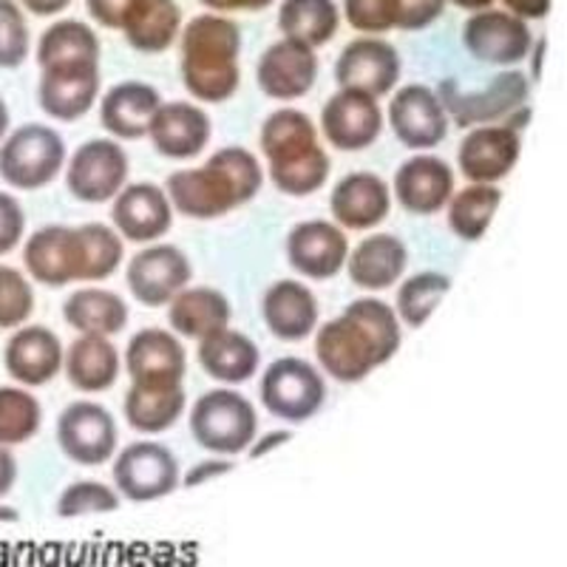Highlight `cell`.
Here are the masks:
<instances>
[{"label": "cell", "mask_w": 567, "mask_h": 567, "mask_svg": "<svg viewBox=\"0 0 567 567\" xmlns=\"http://www.w3.org/2000/svg\"><path fill=\"white\" fill-rule=\"evenodd\" d=\"M403 332L394 307L381 298H358L343 316L321 323L316 336V358L329 378L361 383L398 354Z\"/></svg>", "instance_id": "cell-1"}, {"label": "cell", "mask_w": 567, "mask_h": 567, "mask_svg": "<svg viewBox=\"0 0 567 567\" xmlns=\"http://www.w3.org/2000/svg\"><path fill=\"white\" fill-rule=\"evenodd\" d=\"M265 185V171L247 148H221L202 168L176 171L168 176L165 194L174 210L187 219H221L236 207L256 199Z\"/></svg>", "instance_id": "cell-2"}, {"label": "cell", "mask_w": 567, "mask_h": 567, "mask_svg": "<svg viewBox=\"0 0 567 567\" xmlns=\"http://www.w3.org/2000/svg\"><path fill=\"white\" fill-rule=\"evenodd\" d=\"M261 154L270 165L272 185L287 196H312L329 179L332 162L318 142L310 116L296 109L272 111L261 125Z\"/></svg>", "instance_id": "cell-3"}, {"label": "cell", "mask_w": 567, "mask_h": 567, "mask_svg": "<svg viewBox=\"0 0 567 567\" xmlns=\"http://www.w3.org/2000/svg\"><path fill=\"white\" fill-rule=\"evenodd\" d=\"M241 32L221 14H199L182 32V80L202 103H225L236 94Z\"/></svg>", "instance_id": "cell-4"}, {"label": "cell", "mask_w": 567, "mask_h": 567, "mask_svg": "<svg viewBox=\"0 0 567 567\" xmlns=\"http://www.w3.org/2000/svg\"><path fill=\"white\" fill-rule=\"evenodd\" d=\"M258 429V414L250 400L236 389H210L190 409V432L210 454L247 452Z\"/></svg>", "instance_id": "cell-5"}, {"label": "cell", "mask_w": 567, "mask_h": 567, "mask_svg": "<svg viewBox=\"0 0 567 567\" xmlns=\"http://www.w3.org/2000/svg\"><path fill=\"white\" fill-rule=\"evenodd\" d=\"M65 165V142L49 125L29 123L0 142V179L18 190H40Z\"/></svg>", "instance_id": "cell-6"}, {"label": "cell", "mask_w": 567, "mask_h": 567, "mask_svg": "<svg viewBox=\"0 0 567 567\" xmlns=\"http://www.w3.org/2000/svg\"><path fill=\"white\" fill-rule=\"evenodd\" d=\"M258 394L270 414L287 423H303L323 409L327 383L312 363L301 358H278L267 367Z\"/></svg>", "instance_id": "cell-7"}, {"label": "cell", "mask_w": 567, "mask_h": 567, "mask_svg": "<svg viewBox=\"0 0 567 567\" xmlns=\"http://www.w3.org/2000/svg\"><path fill=\"white\" fill-rule=\"evenodd\" d=\"M179 463L168 445L154 440L125 445L114 460V485L131 503H156L179 488Z\"/></svg>", "instance_id": "cell-8"}, {"label": "cell", "mask_w": 567, "mask_h": 567, "mask_svg": "<svg viewBox=\"0 0 567 567\" xmlns=\"http://www.w3.org/2000/svg\"><path fill=\"white\" fill-rule=\"evenodd\" d=\"M528 97L530 80L516 69L499 71L477 94H465V91H457L449 83L440 91L449 120H454V125L465 131L477 128V125L503 123L505 116L514 114L516 109L528 105Z\"/></svg>", "instance_id": "cell-9"}, {"label": "cell", "mask_w": 567, "mask_h": 567, "mask_svg": "<svg viewBox=\"0 0 567 567\" xmlns=\"http://www.w3.org/2000/svg\"><path fill=\"white\" fill-rule=\"evenodd\" d=\"M128 182V154L116 140L83 142L69 159L65 187L85 205H103L114 199Z\"/></svg>", "instance_id": "cell-10"}, {"label": "cell", "mask_w": 567, "mask_h": 567, "mask_svg": "<svg viewBox=\"0 0 567 567\" xmlns=\"http://www.w3.org/2000/svg\"><path fill=\"white\" fill-rule=\"evenodd\" d=\"M58 443L78 465H103L116 454L120 432L114 414L91 400H74L58 417Z\"/></svg>", "instance_id": "cell-11"}, {"label": "cell", "mask_w": 567, "mask_h": 567, "mask_svg": "<svg viewBox=\"0 0 567 567\" xmlns=\"http://www.w3.org/2000/svg\"><path fill=\"white\" fill-rule=\"evenodd\" d=\"M386 114L392 134L398 136L400 145L412 151L437 148L440 142L449 136V123H452L437 91L420 83L394 91Z\"/></svg>", "instance_id": "cell-12"}, {"label": "cell", "mask_w": 567, "mask_h": 567, "mask_svg": "<svg viewBox=\"0 0 567 567\" xmlns=\"http://www.w3.org/2000/svg\"><path fill=\"white\" fill-rule=\"evenodd\" d=\"M194 276L190 258L176 245H148L128 261V290L142 307H165Z\"/></svg>", "instance_id": "cell-13"}, {"label": "cell", "mask_w": 567, "mask_h": 567, "mask_svg": "<svg viewBox=\"0 0 567 567\" xmlns=\"http://www.w3.org/2000/svg\"><path fill=\"white\" fill-rule=\"evenodd\" d=\"M523 154V134L503 123L468 128L457 148V168L468 182L494 185L516 168Z\"/></svg>", "instance_id": "cell-14"}, {"label": "cell", "mask_w": 567, "mask_h": 567, "mask_svg": "<svg viewBox=\"0 0 567 567\" xmlns=\"http://www.w3.org/2000/svg\"><path fill=\"white\" fill-rule=\"evenodd\" d=\"M465 49L471 58L488 65H516L528 58L534 34L523 18L499 9H483L468 18L463 29Z\"/></svg>", "instance_id": "cell-15"}, {"label": "cell", "mask_w": 567, "mask_h": 567, "mask_svg": "<svg viewBox=\"0 0 567 567\" xmlns=\"http://www.w3.org/2000/svg\"><path fill=\"white\" fill-rule=\"evenodd\" d=\"M321 131L332 148L347 151V154L369 148L383 131L381 103L363 91L341 89L323 105Z\"/></svg>", "instance_id": "cell-16"}, {"label": "cell", "mask_w": 567, "mask_h": 567, "mask_svg": "<svg viewBox=\"0 0 567 567\" xmlns=\"http://www.w3.org/2000/svg\"><path fill=\"white\" fill-rule=\"evenodd\" d=\"M349 239L341 225L323 219L301 221L287 236V261L312 281H329L347 267Z\"/></svg>", "instance_id": "cell-17"}, {"label": "cell", "mask_w": 567, "mask_h": 567, "mask_svg": "<svg viewBox=\"0 0 567 567\" xmlns=\"http://www.w3.org/2000/svg\"><path fill=\"white\" fill-rule=\"evenodd\" d=\"M100 94V63H58L40 69L38 103L60 123H74L91 111Z\"/></svg>", "instance_id": "cell-18"}, {"label": "cell", "mask_w": 567, "mask_h": 567, "mask_svg": "<svg viewBox=\"0 0 567 567\" xmlns=\"http://www.w3.org/2000/svg\"><path fill=\"white\" fill-rule=\"evenodd\" d=\"M111 219L123 239L134 245H154L174 225V205L165 187L154 182H134L114 196Z\"/></svg>", "instance_id": "cell-19"}, {"label": "cell", "mask_w": 567, "mask_h": 567, "mask_svg": "<svg viewBox=\"0 0 567 567\" xmlns=\"http://www.w3.org/2000/svg\"><path fill=\"white\" fill-rule=\"evenodd\" d=\"M23 265H27L29 276L45 287L83 281L80 230L65 225H49L34 230L23 245Z\"/></svg>", "instance_id": "cell-20"}, {"label": "cell", "mask_w": 567, "mask_h": 567, "mask_svg": "<svg viewBox=\"0 0 567 567\" xmlns=\"http://www.w3.org/2000/svg\"><path fill=\"white\" fill-rule=\"evenodd\" d=\"M336 80L341 89L363 91L374 100L386 97L400 80L398 49L378 38L352 40L338 58Z\"/></svg>", "instance_id": "cell-21"}, {"label": "cell", "mask_w": 567, "mask_h": 567, "mask_svg": "<svg viewBox=\"0 0 567 567\" xmlns=\"http://www.w3.org/2000/svg\"><path fill=\"white\" fill-rule=\"evenodd\" d=\"M454 194V171L440 156L417 154L394 174V199L414 216H434L445 210Z\"/></svg>", "instance_id": "cell-22"}, {"label": "cell", "mask_w": 567, "mask_h": 567, "mask_svg": "<svg viewBox=\"0 0 567 567\" xmlns=\"http://www.w3.org/2000/svg\"><path fill=\"white\" fill-rule=\"evenodd\" d=\"M258 89L272 100H298L310 94L318 80L316 49L296 40H278L258 60Z\"/></svg>", "instance_id": "cell-23"}, {"label": "cell", "mask_w": 567, "mask_h": 567, "mask_svg": "<svg viewBox=\"0 0 567 567\" xmlns=\"http://www.w3.org/2000/svg\"><path fill=\"white\" fill-rule=\"evenodd\" d=\"M329 210L343 230H372L392 213V190L372 171H354L332 187Z\"/></svg>", "instance_id": "cell-24"}, {"label": "cell", "mask_w": 567, "mask_h": 567, "mask_svg": "<svg viewBox=\"0 0 567 567\" xmlns=\"http://www.w3.org/2000/svg\"><path fill=\"white\" fill-rule=\"evenodd\" d=\"M63 358L65 349L60 343L58 332H52L49 327H40V323L14 329V336L9 338L7 349H3L7 372L20 386L52 383L60 369H63Z\"/></svg>", "instance_id": "cell-25"}, {"label": "cell", "mask_w": 567, "mask_h": 567, "mask_svg": "<svg viewBox=\"0 0 567 567\" xmlns=\"http://www.w3.org/2000/svg\"><path fill=\"white\" fill-rule=\"evenodd\" d=\"M125 369L131 374V383L174 386L185 381V347L168 329H140L125 349Z\"/></svg>", "instance_id": "cell-26"}, {"label": "cell", "mask_w": 567, "mask_h": 567, "mask_svg": "<svg viewBox=\"0 0 567 567\" xmlns=\"http://www.w3.org/2000/svg\"><path fill=\"white\" fill-rule=\"evenodd\" d=\"M210 116L194 103H162L151 120L148 136L165 159H196L210 142Z\"/></svg>", "instance_id": "cell-27"}, {"label": "cell", "mask_w": 567, "mask_h": 567, "mask_svg": "<svg viewBox=\"0 0 567 567\" xmlns=\"http://www.w3.org/2000/svg\"><path fill=\"white\" fill-rule=\"evenodd\" d=\"M265 323L278 341L298 343L310 338L318 327V298L307 284L281 278L265 292L261 301Z\"/></svg>", "instance_id": "cell-28"}, {"label": "cell", "mask_w": 567, "mask_h": 567, "mask_svg": "<svg viewBox=\"0 0 567 567\" xmlns=\"http://www.w3.org/2000/svg\"><path fill=\"white\" fill-rule=\"evenodd\" d=\"M159 105L162 97L154 85L125 80L105 91L103 103H100V123L116 140H142V136H148L151 120Z\"/></svg>", "instance_id": "cell-29"}, {"label": "cell", "mask_w": 567, "mask_h": 567, "mask_svg": "<svg viewBox=\"0 0 567 567\" xmlns=\"http://www.w3.org/2000/svg\"><path fill=\"white\" fill-rule=\"evenodd\" d=\"M406 245L392 233H372L347 256L349 278L369 292L389 290L406 272Z\"/></svg>", "instance_id": "cell-30"}, {"label": "cell", "mask_w": 567, "mask_h": 567, "mask_svg": "<svg viewBox=\"0 0 567 567\" xmlns=\"http://www.w3.org/2000/svg\"><path fill=\"white\" fill-rule=\"evenodd\" d=\"M199 363L213 381L227 383V386H239L247 383L252 374L258 372V363H261V352H258L256 343L239 332V329L221 327L210 336L199 338Z\"/></svg>", "instance_id": "cell-31"}, {"label": "cell", "mask_w": 567, "mask_h": 567, "mask_svg": "<svg viewBox=\"0 0 567 567\" xmlns=\"http://www.w3.org/2000/svg\"><path fill=\"white\" fill-rule=\"evenodd\" d=\"M120 352L105 336H80L63 358L65 378L80 392H105L120 378Z\"/></svg>", "instance_id": "cell-32"}, {"label": "cell", "mask_w": 567, "mask_h": 567, "mask_svg": "<svg viewBox=\"0 0 567 567\" xmlns=\"http://www.w3.org/2000/svg\"><path fill=\"white\" fill-rule=\"evenodd\" d=\"M230 301L213 287H185L168 303L171 329L182 338H205L230 323Z\"/></svg>", "instance_id": "cell-33"}, {"label": "cell", "mask_w": 567, "mask_h": 567, "mask_svg": "<svg viewBox=\"0 0 567 567\" xmlns=\"http://www.w3.org/2000/svg\"><path fill=\"white\" fill-rule=\"evenodd\" d=\"M63 318L80 336H116L128 323V303L103 287H83L63 303Z\"/></svg>", "instance_id": "cell-34"}, {"label": "cell", "mask_w": 567, "mask_h": 567, "mask_svg": "<svg viewBox=\"0 0 567 567\" xmlns=\"http://www.w3.org/2000/svg\"><path fill=\"white\" fill-rule=\"evenodd\" d=\"M185 409V386H159V383H131L125 394V420L142 434L168 432Z\"/></svg>", "instance_id": "cell-35"}, {"label": "cell", "mask_w": 567, "mask_h": 567, "mask_svg": "<svg viewBox=\"0 0 567 567\" xmlns=\"http://www.w3.org/2000/svg\"><path fill=\"white\" fill-rule=\"evenodd\" d=\"M182 29V12L176 0H134L125 18V40L142 54H159L174 45Z\"/></svg>", "instance_id": "cell-36"}, {"label": "cell", "mask_w": 567, "mask_h": 567, "mask_svg": "<svg viewBox=\"0 0 567 567\" xmlns=\"http://www.w3.org/2000/svg\"><path fill=\"white\" fill-rule=\"evenodd\" d=\"M338 23H341V12L336 0H284L278 9V29L284 38L310 45V49H318L336 38Z\"/></svg>", "instance_id": "cell-37"}, {"label": "cell", "mask_w": 567, "mask_h": 567, "mask_svg": "<svg viewBox=\"0 0 567 567\" xmlns=\"http://www.w3.org/2000/svg\"><path fill=\"white\" fill-rule=\"evenodd\" d=\"M503 205V190L496 185H480L471 182L468 187L452 194L445 213H449V227L457 239L463 241H480L488 230L491 219L496 216Z\"/></svg>", "instance_id": "cell-38"}, {"label": "cell", "mask_w": 567, "mask_h": 567, "mask_svg": "<svg viewBox=\"0 0 567 567\" xmlns=\"http://www.w3.org/2000/svg\"><path fill=\"white\" fill-rule=\"evenodd\" d=\"M100 63V40L80 20H60L45 29L38 45V65L58 63Z\"/></svg>", "instance_id": "cell-39"}, {"label": "cell", "mask_w": 567, "mask_h": 567, "mask_svg": "<svg viewBox=\"0 0 567 567\" xmlns=\"http://www.w3.org/2000/svg\"><path fill=\"white\" fill-rule=\"evenodd\" d=\"M452 290V278L445 272L425 270L417 276H409L400 284L398 301H394V312H398L400 323H406L409 329H420L429 318L434 316L443 298Z\"/></svg>", "instance_id": "cell-40"}, {"label": "cell", "mask_w": 567, "mask_h": 567, "mask_svg": "<svg viewBox=\"0 0 567 567\" xmlns=\"http://www.w3.org/2000/svg\"><path fill=\"white\" fill-rule=\"evenodd\" d=\"M43 409L29 389L0 386V443L23 445L40 432Z\"/></svg>", "instance_id": "cell-41"}, {"label": "cell", "mask_w": 567, "mask_h": 567, "mask_svg": "<svg viewBox=\"0 0 567 567\" xmlns=\"http://www.w3.org/2000/svg\"><path fill=\"white\" fill-rule=\"evenodd\" d=\"M78 230L80 245H83V281H105L109 276H114L125 258L123 236L100 221L80 225Z\"/></svg>", "instance_id": "cell-42"}, {"label": "cell", "mask_w": 567, "mask_h": 567, "mask_svg": "<svg viewBox=\"0 0 567 567\" xmlns=\"http://www.w3.org/2000/svg\"><path fill=\"white\" fill-rule=\"evenodd\" d=\"M120 508V491L97 480H78L58 496V516L74 519V516L111 514Z\"/></svg>", "instance_id": "cell-43"}, {"label": "cell", "mask_w": 567, "mask_h": 567, "mask_svg": "<svg viewBox=\"0 0 567 567\" xmlns=\"http://www.w3.org/2000/svg\"><path fill=\"white\" fill-rule=\"evenodd\" d=\"M34 310V290L18 267L0 265V329H18Z\"/></svg>", "instance_id": "cell-44"}, {"label": "cell", "mask_w": 567, "mask_h": 567, "mask_svg": "<svg viewBox=\"0 0 567 567\" xmlns=\"http://www.w3.org/2000/svg\"><path fill=\"white\" fill-rule=\"evenodd\" d=\"M29 54V27L14 0H0V69H18Z\"/></svg>", "instance_id": "cell-45"}, {"label": "cell", "mask_w": 567, "mask_h": 567, "mask_svg": "<svg viewBox=\"0 0 567 567\" xmlns=\"http://www.w3.org/2000/svg\"><path fill=\"white\" fill-rule=\"evenodd\" d=\"M343 14L354 32L383 34L398 29V0H343Z\"/></svg>", "instance_id": "cell-46"}, {"label": "cell", "mask_w": 567, "mask_h": 567, "mask_svg": "<svg viewBox=\"0 0 567 567\" xmlns=\"http://www.w3.org/2000/svg\"><path fill=\"white\" fill-rule=\"evenodd\" d=\"M27 230V213L12 194L0 190V256L12 252L23 241Z\"/></svg>", "instance_id": "cell-47"}, {"label": "cell", "mask_w": 567, "mask_h": 567, "mask_svg": "<svg viewBox=\"0 0 567 567\" xmlns=\"http://www.w3.org/2000/svg\"><path fill=\"white\" fill-rule=\"evenodd\" d=\"M445 0H398V29L420 32L443 14Z\"/></svg>", "instance_id": "cell-48"}, {"label": "cell", "mask_w": 567, "mask_h": 567, "mask_svg": "<svg viewBox=\"0 0 567 567\" xmlns=\"http://www.w3.org/2000/svg\"><path fill=\"white\" fill-rule=\"evenodd\" d=\"M134 0H85V9L100 27L105 29H123Z\"/></svg>", "instance_id": "cell-49"}, {"label": "cell", "mask_w": 567, "mask_h": 567, "mask_svg": "<svg viewBox=\"0 0 567 567\" xmlns=\"http://www.w3.org/2000/svg\"><path fill=\"white\" fill-rule=\"evenodd\" d=\"M230 471H233V463L227 457H207L187 471L185 477H182V485H185V488H196V485L207 483V480L225 477V474H230Z\"/></svg>", "instance_id": "cell-50"}, {"label": "cell", "mask_w": 567, "mask_h": 567, "mask_svg": "<svg viewBox=\"0 0 567 567\" xmlns=\"http://www.w3.org/2000/svg\"><path fill=\"white\" fill-rule=\"evenodd\" d=\"M503 3L511 14H516V18L542 20L550 14V3H554V0H503Z\"/></svg>", "instance_id": "cell-51"}, {"label": "cell", "mask_w": 567, "mask_h": 567, "mask_svg": "<svg viewBox=\"0 0 567 567\" xmlns=\"http://www.w3.org/2000/svg\"><path fill=\"white\" fill-rule=\"evenodd\" d=\"M292 440V432H287V429H276V432H267L265 437H252V443L247 445V452H250V457L252 460H258V457H265V454H270V452H276L278 445H284V443H290Z\"/></svg>", "instance_id": "cell-52"}, {"label": "cell", "mask_w": 567, "mask_h": 567, "mask_svg": "<svg viewBox=\"0 0 567 567\" xmlns=\"http://www.w3.org/2000/svg\"><path fill=\"white\" fill-rule=\"evenodd\" d=\"M18 483V460L9 452V445L0 443V499L9 494Z\"/></svg>", "instance_id": "cell-53"}, {"label": "cell", "mask_w": 567, "mask_h": 567, "mask_svg": "<svg viewBox=\"0 0 567 567\" xmlns=\"http://www.w3.org/2000/svg\"><path fill=\"white\" fill-rule=\"evenodd\" d=\"M213 12H261L272 0H202Z\"/></svg>", "instance_id": "cell-54"}, {"label": "cell", "mask_w": 567, "mask_h": 567, "mask_svg": "<svg viewBox=\"0 0 567 567\" xmlns=\"http://www.w3.org/2000/svg\"><path fill=\"white\" fill-rule=\"evenodd\" d=\"M23 7L32 14H40V18H49V14H58L69 7L71 0H20Z\"/></svg>", "instance_id": "cell-55"}, {"label": "cell", "mask_w": 567, "mask_h": 567, "mask_svg": "<svg viewBox=\"0 0 567 567\" xmlns=\"http://www.w3.org/2000/svg\"><path fill=\"white\" fill-rule=\"evenodd\" d=\"M445 3H454L460 9H468V12H483V9H491L494 0H445Z\"/></svg>", "instance_id": "cell-56"}, {"label": "cell", "mask_w": 567, "mask_h": 567, "mask_svg": "<svg viewBox=\"0 0 567 567\" xmlns=\"http://www.w3.org/2000/svg\"><path fill=\"white\" fill-rule=\"evenodd\" d=\"M20 511L12 508V505L0 503V523H18Z\"/></svg>", "instance_id": "cell-57"}, {"label": "cell", "mask_w": 567, "mask_h": 567, "mask_svg": "<svg viewBox=\"0 0 567 567\" xmlns=\"http://www.w3.org/2000/svg\"><path fill=\"white\" fill-rule=\"evenodd\" d=\"M7 134H9V109L7 103L0 100V142L7 140Z\"/></svg>", "instance_id": "cell-58"}]
</instances>
